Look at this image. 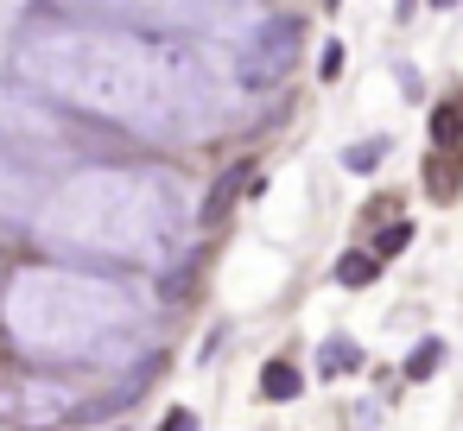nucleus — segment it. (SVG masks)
<instances>
[{"mask_svg": "<svg viewBox=\"0 0 463 431\" xmlns=\"http://www.w3.org/2000/svg\"><path fill=\"white\" fill-rule=\"evenodd\" d=\"M298 45H305V26H298L292 14H273L267 26H254V33L241 39V58H235L241 83H248V89H267V83H279V77L298 64Z\"/></svg>", "mask_w": 463, "mask_h": 431, "instance_id": "nucleus-1", "label": "nucleus"}, {"mask_svg": "<svg viewBox=\"0 0 463 431\" xmlns=\"http://www.w3.org/2000/svg\"><path fill=\"white\" fill-rule=\"evenodd\" d=\"M241 191H248V159H241V165H229V172L210 184V197H203V222H222V216L235 210V197H241Z\"/></svg>", "mask_w": 463, "mask_h": 431, "instance_id": "nucleus-2", "label": "nucleus"}, {"mask_svg": "<svg viewBox=\"0 0 463 431\" xmlns=\"http://www.w3.org/2000/svg\"><path fill=\"white\" fill-rule=\"evenodd\" d=\"M362 368V349L349 342V336H330L324 349H317V374H355Z\"/></svg>", "mask_w": 463, "mask_h": 431, "instance_id": "nucleus-3", "label": "nucleus"}, {"mask_svg": "<svg viewBox=\"0 0 463 431\" xmlns=\"http://www.w3.org/2000/svg\"><path fill=\"white\" fill-rule=\"evenodd\" d=\"M298 387H305V380H298L292 361H267V374H260V393H267V399H298Z\"/></svg>", "mask_w": 463, "mask_h": 431, "instance_id": "nucleus-4", "label": "nucleus"}, {"mask_svg": "<svg viewBox=\"0 0 463 431\" xmlns=\"http://www.w3.org/2000/svg\"><path fill=\"white\" fill-rule=\"evenodd\" d=\"M387 159V134H374V140H355V146H343V172H374Z\"/></svg>", "mask_w": 463, "mask_h": 431, "instance_id": "nucleus-5", "label": "nucleus"}, {"mask_svg": "<svg viewBox=\"0 0 463 431\" xmlns=\"http://www.w3.org/2000/svg\"><path fill=\"white\" fill-rule=\"evenodd\" d=\"M438 361H444V342H438V336L412 342V355H406V380H431V374H438Z\"/></svg>", "mask_w": 463, "mask_h": 431, "instance_id": "nucleus-6", "label": "nucleus"}, {"mask_svg": "<svg viewBox=\"0 0 463 431\" xmlns=\"http://www.w3.org/2000/svg\"><path fill=\"white\" fill-rule=\"evenodd\" d=\"M431 140H438V146H457V140H463V102H457V96L431 115Z\"/></svg>", "mask_w": 463, "mask_h": 431, "instance_id": "nucleus-7", "label": "nucleus"}, {"mask_svg": "<svg viewBox=\"0 0 463 431\" xmlns=\"http://www.w3.org/2000/svg\"><path fill=\"white\" fill-rule=\"evenodd\" d=\"M374 273H381V260H374V254H343V267H336V279H343V286H368Z\"/></svg>", "mask_w": 463, "mask_h": 431, "instance_id": "nucleus-8", "label": "nucleus"}, {"mask_svg": "<svg viewBox=\"0 0 463 431\" xmlns=\"http://www.w3.org/2000/svg\"><path fill=\"white\" fill-rule=\"evenodd\" d=\"M450 191H457V159H438V165H431V197L444 203Z\"/></svg>", "mask_w": 463, "mask_h": 431, "instance_id": "nucleus-9", "label": "nucleus"}, {"mask_svg": "<svg viewBox=\"0 0 463 431\" xmlns=\"http://www.w3.org/2000/svg\"><path fill=\"white\" fill-rule=\"evenodd\" d=\"M400 248H406V222H393V229L374 241V260H381V254H400Z\"/></svg>", "mask_w": 463, "mask_h": 431, "instance_id": "nucleus-10", "label": "nucleus"}, {"mask_svg": "<svg viewBox=\"0 0 463 431\" xmlns=\"http://www.w3.org/2000/svg\"><path fill=\"white\" fill-rule=\"evenodd\" d=\"M159 431H191V418H184V412H178V418H172V425H159Z\"/></svg>", "mask_w": 463, "mask_h": 431, "instance_id": "nucleus-11", "label": "nucleus"}, {"mask_svg": "<svg viewBox=\"0 0 463 431\" xmlns=\"http://www.w3.org/2000/svg\"><path fill=\"white\" fill-rule=\"evenodd\" d=\"M431 7H457V0H431Z\"/></svg>", "mask_w": 463, "mask_h": 431, "instance_id": "nucleus-12", "label": "nucleus"}]
</instances>
